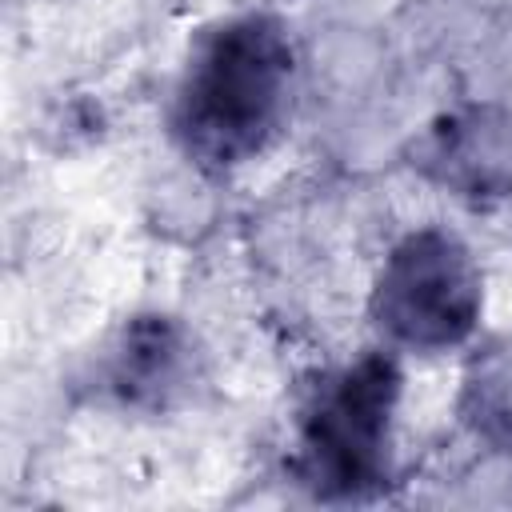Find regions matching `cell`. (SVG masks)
Listing matches in <instances>:
<instances>
[{"label": "cell", "mask_w": 512, "mask_h": 512, "mask_svg": "<svg viewBox=\"0 0 512 512\" xmlns=\"http://www.w3.org/2000/svg\"><path fill=\"white\" fill-rule=\"evenodd\" d=\"M292 68V40L276 16L248 12L208 28L172 104L180 148L212 172L260 156L284 124Z\"/></svg>", "instance_id": "1"}, {"label": "cell", "mask_w": 512, "mask_h": 512, "mask_svg": "<svg viewBox=\"0 0 512 512\" xmlns=\"http://www.w3.org/2000/svg\"><path fill=\"white\" fill-rule=\"evenodd\" d=\"M400 368L368 352L312 388L296 420L292 472L316 500H368L388 484Z\"/></svg>", "instance_id": "2"}, {"label": "cell", "mask_w": 512, "mask_h": 512, "mask_svg": "<svg viewBox=\"0 0 512 512\" xmlns=\"http://www.w3.org/2000/svg\"><path fill=\"white\" fill-rule=\"evenodd\" d=\"M480 304V268L444 228H416L392 244L372 284L376 328L412 352L464 344L480 320Z\"/></svg>", "instance_id": "3"}, {"label": "cell", "mask_w": 512, "mask_h": 512, "mask_svg": "<svg viewBox=\"0 0 512 512\" xmlns=\"http://www.w3.org/2000/svg\"><path fill=\"white\" fill-rule=\"evenodd\" d=\"M184 364V340L172 320L144 316L124 328L112 360H108V388L124 404H156L164 392L176 388Z\"/></svg>", "instance_id": "4"}, {"label": "cell", "mask_w": 512, "mask_h": 512, "mask_svg": "<svg viewBox=\"0 0 512 512\" xmlns=\"http://www.w3.org/2000/svg\"><path fill=\"white\" fill-rule=\"evenodd\" d=\"M460 416L484 444L512 452V336L472 356L460 384Z\"/></svg>", "instance_id": "5"}]
</instances>
